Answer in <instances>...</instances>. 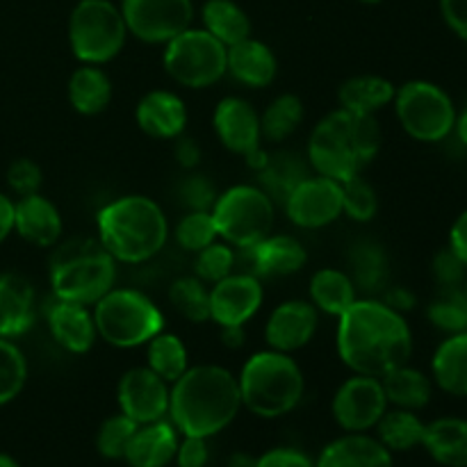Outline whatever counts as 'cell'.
Wrapping results in <instances>:
<instances>
[{"mask_svg": "<svg viewBox=\"0 0 467 467\" xmlns=\"http://www.w3.org/2000/svg\"><path fill=\"white\" fill-rule=\"evenodd\" d=\"M413 331L401 313L379 296H358L337 317V356L354 374L386 377L413 356Z\"/></svg>", "mask_w": 467, "mask_h": 467, "instance_id": "1", "label": "cell"}, {"mask_svg": "<svg viewBox=\"0 0 467 467\" xmlns=\"http://www.w3.org/2000/svg\"><path fill=\"white\" fill-rule=\"evenodd\" d=\"M242 410L237 377L222 365H196L171 383L169 420L181 436L214 438Z\"/></svg>", "mask_w": 467, "mask_h": 467, "instance_id": "2", "label": "cell"}, {"mask_svg": "<svg viewBox=\"0 0 467 467\" xmlns=\"http://www.w3.org/2000/svg\"><path fill=\"white\" fill-rule=\"evenodd\" d=\"M381 150V128L372 114L333 109L310 130L306 160L313 173L347 182L363 176Z\"/></svg>", "mask_w": 467, "mask_h": 467, "instance_id": "3", "label": "cell"}, {"mask_svg": "<svg viewBox=\"0 0 467 467\" xmlns=\"http://www.w3.org/2000/svg\"><path fill=\"white\" fill-rule=\"evenodd\" d=\"M96 228L105 251L123 265L153 260L171 235L162 205L144 194L119 196L105 203L96 217Z\"/></svg>", "mask_w": 467, "mask_h": 467, "instance_id": "4", "label": "cell"}, {"mask_svg": "<svg viewBox=\"0 0 467 467\" xmlns=\"http://www.w3.org/2000/svg\"><path fill=\"white\" fill-rule=\"evenodd\" d=\"M242 409L260 420L290 415L306 395V377L292 354L265 349L255 351L237 374Z\"/></svg>", "mask_w": 467, "mask_h": 467, "instance_id": "5", "label": "cell"}, {"mask_svg": "<svg viewBox=\"0 0 467 467\" xmlns=\"http://www.w3.org/2000/svg\"><path fill=\"white\" fill-rule=\"evenodd\" d=\"M117 265L99 237H76L64 242L50 258L53 296L94 306L117 285Z\"/></svg>", "mask_w": 467, "mask_h": 467, "instance_id": "6", "label": "cell"}, {"mask_svg": "<svg viewBox=\"0 0 467 467\" xmlns=\"http://www.w3.org/2000/svg\"><path fill=\"white\" fill-rule=\"evenodd\" d=\"M99 337L114 349L146 347L150 337L164 331V315L150 296L135 287L114 285L91 306Z\"/></svg>", "mask_w": 467, "mask_h": 467, "instance_id": "7", "label": "cell"}, {"mask_svg": "<svg viewBox=\"0 0 467 467\" xmlns=\"http://www.w3.org/2000/svg\"><path fill=\"white\" fill-rule=\"evenodd\" d=\"M128 36L121 7L112 0H78L68 14V46L80 64L112 62Z\"/></svg>", "mask_w": 467, "mask_h": 467, "instance_id": "8", "label": "cell"}, {"mask_svg": "<svg viewBox=\"0 0 467 467\" xmlns=\"http://www.w3.org/2000/svg\"><path fill=\"white\" fill-rule=\"evenodd\" d=\"M213 219L219 240L233 249H251L272 233L276 203L260 185H233L217 196Z\"/></svg>", "mask_w": 467, "mask_h": 467, "instance_id": "9", "label": "cell"}, {"mask_svg": "<svg viewBox=\"0 0 467 467\" xmlns=\"http://www.w3.org/2000/svg\"><path fill=\"white\" fill-rule=\"evenodd\" d=\"M392 108L401 130L422 144L445 141L454 132L459 117L454 99L445 87L431 80H409L397 87Z\"/></svg>", "mask_w": 467, "mask_h": 467, "instance_id": "10", "label": "cell"}, {"mask_svg": "<svg viewBox=\"0 0 467 467\" xmlns=\"http://www.w3.org/2000/svg\"><path fill=\"white\" fill-rule=\"evenodd\" d=\"M226 46L203 27H187L164 44L162 67L185 89H208L226 76Z\"/></svg>", "mask_w": 467, "mask_h": 467, "instance_id": "11", "label": "cell"}, {"mask_svg": "<svg viewBox=\"0 0 467 467\" xmlns=\"http://www.w3.org/2000/svg\"><path fill=\"white\" fill-rule=\"evenodd\" d=\"M128 35L150 46H164L194 26L192 0H121Z\"/></svg>", "mask_w": 467, "mask_h": 467, "instance_id": "12", "label": "cell"}, {"mask_svg": "<svg viewBox=\"0 0 467 467\" xmlns=\"http://www.w3.org/2000/svg\"><path fill=\"white\" fill-rule=\"evenodd\" d=\"M213 128L222 146L246 160L255 171L265 167L267 153L263 150V128L260 114L242 96H226L213 112Z\"/></svg>", "mask_w": 467, "mask_h": 467, "instance_id": "13", "label": "cell"}, {"mask_svg": "<svg viewBox=\"0 0 467 467\" xmlns=\"http://www.w3.org/2000/svg\"><path fill=\"white\" fill-rule=\"evenodd\" d=\"M388 409L381 379L365 374H351L331 400L333 420L345 433L372 431Z\"/></svg>", "mask_w": 467, "mask_h": 467, "instance_id": "14", "label": "cell"}, {"mask_svg": "<svg viewBox=\"0 0 467 467\" xmlns=\"http://www.w3.org/2000/svg\"><path fill=\"white\" fill-rule=\"evenodd\" d=\"M287 219L301 231H319L342 217V182L310 173L283 203Z\"/></svg>", "mask_w": 467, "mask_h": 467, "instance_id": "15", "label": "cell"}, {"mask_svg": "<svg viewBox=\"0 0 467 467\" xmlns=\"http://www.w3.org/2000/svg\"><path fill=\"white\" fill-rule=\"evenodd\" d=\"M169 395L171 383L160 379L150 368H130L117 383L119 413L135 424L158 422L169 418Z\"/></svg>", "mask_w": 467, "mask_h": 467, "instance_id": "16", "label": "cell"}, {"mask_svg": "<svg viewBox=\"0 0 467 467\" xmlns=\"http://www.w3.org/2000/svg\"><path fill=\"white\" fill-rule=\"evenodd\" d=\"M265 301V287L249 272H233L210 285V322L222 327H244Z\"/></svg>", "mask_w": 467, "mask_h": 467, "instance_id": "17", "label": "cell"}, {"mask_svg": "<svg viewBox=\"0 0 467 467\" xmlns=\"http://www.w3.org/2000/svg\"><path fill=\"white\" fill-rule=\"evenodd\" d=\"M319 310L306 299H287L269 313L265 340L269 349L295 354L313 342L319 328Z\"/></svg>", "mask_w": 467, "mask_h": 467, "instance_id": "18", "label": "cell"}, {"mask_svg": "<svg viewBox=\"0 0 467 467\" xmlns=\"http://www.w3.org/2000/svg\"><path fill=\"white\" fill-rule=\"evenodd\" d=\"M46 324H48L53 340L68 354H87V351L94 349L96 340H99L91 306L53 296V301L46 308Z\"/></svg>", "mask_w": 467, "mask_h": 467, "instance_id": "19", "label": "cell"}, {"mask_svg": "<svg viewBox=\"0 0 467 467\" xmlns=\"http://www.w3.org/2000/svg\"><path fill=\"white\" fill-rule=\"evenodd\" d=\"M246 260V269L258 278H283L295 276L308 263V251L296 240L295 235H272L269 233L265 240L251 249H242Z\"/></svg>", "mask_w": 467, "mask_h": 467, "instance_id": "20", "label": "cell"}, {"mask_svg": "<svg viewBox=\"0 0 467 467\" xmlns=\"http://www.w3.org/2000/svg\"><path fill=\"white\" fill-rule=\"evenodd\" d=\"M187 119H190L187 105L176 91L150 89L135 105V123L144 135L153 140H178L185 135Z\"/></svg>", "mask_w": 467, "mask_h": 467, "instance_id": "21", "label": "cell"}, {"mask_svg": "<svg viewBox=\"0 0 467 467\" xmlns=\"http://www.w3.org/2000/svg\"><path fill=\"white\" fill-rule=\"evenodd\" d=\"M14 233L27 244L53 249L62 240L64 222L57 205L41 192L14 201Z\"/></svg>", "mask_w": 467, "mask_h": 467, "instance_id": "22", "label": "cell"}, {"mask_svg": "<svg viewBox=\"0 0 467 467\" xmlns=\"http://www.w3.org/2000/svg\"><path fill=\"white\" fill-rule=\"evenodd\" d=\"M36 319L35 285L18 272L0 274V337L26 336Z\"/></svg>", "mask_w": 467, "mask_h": 467, "instance_id": "23", "label": "cell"}, {"mask_svg": "<svg viewBox=\"0 0 467 467\" xmlns=\"http://www.w3.org/2000/svg\"><path fill=\"white\" fill-rule=\"evenodd\" d=\"M278 59L265 41L249 39L228 46L226 50V76L249 89H263L276 80Z\"/></svg>", "mask_w": 467, "mask_h": 467, "instance_id": "24", "label": "cell"}, {"mask_svg": "<svg viewBox=\"0 0 467 467\" xmlns=\"http://www.w3.org/2000/svg\"><path fill=\"white\" fill-rule=\"evenodd\" d=\"M178 442H181V433L169 418L140 424L123 461L128 467H167L176 459Z\"/></svg>", "mask_w": 467, "mask_h": 467, "instance_id": "25", "label": "cell"}, {"mask_svg": "<svg viewBox=\"0 0 467 467\" xmlns=\"http://www.w3.org/2000/svg\"><path fill=\"white\" fill-rule=\"evenodd\" d=\"M315 467H395V461L377 436L345 433L319 451Z\"/></svg>", "mask_w": 467, "mask_h": 467, "instance_id": "26", "label": "cell"}, {"mask_svg": "<svg viewBox=\"0 0 467 467\" xmlns=\"http://www.w3.org/2000/svg\"><path fill=\"white\" fill-rule=\"evenodd\" d=\"M67 96L78 114L96 117L112 103V80L99 64H80L68 76Z\"/></svg>", "mask_w": 467, "mask_h": 467, "instance_id": "27", "label": "cell"}, {"mask_svg": "<svg viewBox=\"0 0 467 467\" xmlns=\"http://www.w3.org/2000/svg\"><path fill=\"white\" fill-rule=\"evenodd\" d=\"M422 447L442 467H467V420L438 418L424 427Z\"/></svg>", "mask_w": 467, "mask_h": 467, "instance_id": "28", "label": "cell"}, {"mask_svg": "<svg viewBox=\"0 0 467 467\" xmlns=\"http://www.w3.org/2000/svg\"><path fill=\"white\" fill-rule=\"evenodd\" d=\"M308 295V301L319 310V313L337 319L354 306L356 299H358V287H356L349 272L327 267L317 269V272L310 276Z\"/></svg>", "mask_w": 467, "mask_h": 467, "instance_id": "29", "label": "cell"}, {"mask_svg": "<svg viewBox=\"0 0 467 467\" xmlns=\"http://www.w3.org/2000/svg\"><path fill=\"white\" fill-rule=\"evenodd\" d=\"M433 386L451 397H467V331L447 336L431 358Z\"/></svg>", "mask_w": 467, "mask_h": 467, "instance_id": "30", "label": "cell"}, {"mask_svg": "<svg viewBox=\"0 0 467 467\" xmlns=\"http://www.w3.org/2000/svg\"><path fill=\"white\" fill-rule=\"evenodd\" d=\"M395 94L397 87L388 78L363 73V76H354L342 82L340 89H337V103H340L342 109H349V112L377 117V112L392 105Z\"/></svg>", "mask_w": 467, "mask_h": 467, "instance_id": "31", "label": "cell"}, {"mask_svg": "<svg viewBox=\"0 0 467 467\" xmlns=\"http://www.w3.org/2000/svg\"><path fill=\"white\" fill-rule=\"evenodd\" d=\"M381 383L388 406H395V409L418 413V410L427 409L433 397V379L422 369L410 368L409 363L390 369L386 377H381Z\"/></svg>", "mask_w": 467, "mask_h": 467, "instance_id": "32", "label": "cell"}, {"mask_svg": "<svg viewBox=\"0 0 467 467\" xmlns=\"http://www.w3.org/2000/svg\"><path fill=\"white\" fill-rule=\"evenodd\" d=\"M201 27L222 41L226 48L249 39L254 30L249 14L235 0H205L201 5Z\"/></svg>", "mask_w": 467, "mask_h": 467, "instance_id": "33", "label": "cell"}, {"mask_svg": "<svg viewBox=\"0 0 467 467\" xmlns=\"http://www.w3.org/2000/svg\"><path fill=\"white\" fill-rule=\"evenodd\" d=\"M313 173L308 160L301 158L296 153H274L267 155V162L258 171L260 187L267 192L269 196L281 203H285V199L290 196V192L299 185L304 178H308Z\"/></svg>", "mask_w": 467, "mask_h": 467, "instance_id": "34", "label": "cell"}, {"mask_svg": "<svg viewBox=\"0 0 467 467\" xmlns=\"http://www.w3.org/2000/svg\"><path fill=\"white\" fill-rule=\"evenodd\" d=\"M424 427H427V422H422L415 410L395 409V406H390V409L383 413V418L379 420L374 431H377L379 442H381L388 451L400 454V451H410L415 450V447H422Z\"/></svg>", "mask_w": 467, "mask_h": 467, "instance_id": "35", "label": "cell"}, {"mask_svg": "<svg viewBox=\"0 0 467 467\" xmlns=\"http://www.w3.org/2000/svg\"><path fill=\"white\" fill-rule=\"evenodd\" d=\"M146 368L153 369L167 383L178 381L190 369V354L181 336L160 331L146 342Z\"/></svg>", "mask_w": 467, "mask_h": 467, "instance_id": "36", "label": "cell"}, {"mask_svg": "<svg viewBox=\"0 0 467 467\" xmlns=\"http://www.w3.org/2000/svg\"><path fill=\"white\" fill-rule=\"evenodd\" d=\"M306 117L304 100L296 94H281L267 105L260 114V128H263V140L281 144L287 137L295 135L301 128Z\"/></svg>", "mask_w": 467, "mask_h": 467, "instance_id": "37", "label": "cell"}, {"mask_svg": "<svg viewBox=\"0 0 467 467\" xmlns=\"http://www.w3.org/2000/svg\"><path fill=\"white\" fill-rule=\"evenodd\" d=\"M351 272L349 276L354 278L356 287L368 292V296H374L377 292H383L388 283V258L386 251L374 242H360L354 251H351Z\"/></svg>", "mask_w": 467, "mask_h": 467, "instance_id": "38", "label": "cell"}, {"mask_svg": "<svg viewBox=\"0 0 467 467\" xmlns=\"http://www.w3.org/2000/svg\"><path fill=\"white\" fill-rule=\"evenodd\" d=\"M427 317L433 328L445 336L467 331V299L463 287H438V295L427 306Z\"/></svg>", "mask_w": 467, "mask_h": 467, "instance_id": "39", "label": "cell"}, {"mask_svg": "<svg viewBox=\"0 0 467 467\" xmlns=\"http://www.w3.org/2000/svg\"><path fill=\"white\" fill-rule=\"evenodd\" d=\"M169 304L192 324L210 322V287L196 276H181L169 287Z\"/></svg>", "mask_w": 467, "mask_h": 467, "instance_id": "40", "label": "cell"}, {"mask_svg": "<svg viewBox=\"0 0 467 467\" xmlns=\"http://www.w3.org/2000/svg\"><path fill=\"white\" fill-rule=\"evenodd\" d=\"M27 383V358L14 340L0 337V406L16 400Z\"/></svg>", "mask_w": 467, "mask_h": 467, "instance_id": "41", "label": "cell"}, {"mask_svg": "<svg viewBox=\"0 0 467 467\" xmlns=\"http://www.w3.org/2000/svg\"><path fill=\"white\" fill-rule=\"evenodd\" d=\"M173 240L187 254H199L214 240H219L217 226L210 210H187L173 226Z\"/></svg>", "mask_w": 467, "mask_h": 467, "instance_id": "42", "label": "cell"}, {"mask_svg": "<svg viewBox=\"0 0 467 467\" xmlns=\"http://www.w3.org/2000/svg\"><path fill=\"white\" fill-rule=\"evenodd\" d=\"M237 254L231 244L223 240H214L199 254H194V276L203 281L205 285H214L222 278L231 276L235 272Z\"/></svg>", "mask_w": 467, "mask_h": 467, "instance_id": "43", "label": "cell"}, {"mask_svg": "<svg viewBox=\"0 0 467 467\" xmlns=\"http://www.w3.org/2000/svg\"><path fill=\"white\" fill-rule=\"evenodd\" d=\"M137 427L140 424H135L123 413L109 415L96 431V451L108 461H123Z\"/></svg>", "mask_w": 467, "mask_h": 467, "instance_id": "44", "label": "cell"}, {"mask_svg": "<svg viewBox=\"0 0 467 467\" xmlns=\"http://www.w3.org/2000/svg\"><path fill=\"white\" fill-rule=\"evenodd\" d=\"M379 213V194L363 176L342 182V214L356 223H368Z\"/></svg>", "mask_w": 467, "mask_h": 467, "instance_id": "45", "label": "cell"}, {"mask_svg": "<svg viewBox=\"0 0 467 467\" xmlns=\"http://www.w3.org/2000/svg\"><path fill=\"white\" fill-rule=\"evenodd\" d=\"M178 201L181 205L187 210H213L214 201H217L219 190L210 176L205 173L194 171H187L185 178L178 182Z\"/></svg>", "mask_w": 467, "mask_h": 467, "instance_id": "46", "label": "cell"}, {"mask_svg": "<svg viewBox=\"0 0 467 467\" xmlns=\"http://www.w3.org/2000/svg\"><path fill=\"white\" fill-rule=\"evenodd\" d=\"M5 181H7V187L12 194L27 196L36 194L41 190V182H44V171H41L39 164L30 158H16L7 167V173H5Z\"/></svg>", "mask_w": 467, "mask_h": 467, "instance_id": "47", "label": "cell"}, {"mask_svg": "<svg viewBox=\"0 0 467 467\" xmlns=\"http://www.w3.org/2000/svg\"><path fill=\"white\" fill-rule=\"evenodd\" d=\"M431 274L436 278L438 287H463L467 267L450 246H445V249H441L433 255Z\"/></svg>", "mask_w": 467, "mask_h": 467, "instance_id": "48", "label": "cell"}, {"mask_svg": "<svg viewBox=\"0 0 467 467\" xmlns=\"http://www.w3.org/2000/svg\"><path fill=\"white\" fill-rule=\"evenodd\" d=\"M208 461H210L208 438L181 436L173 463L178 467H208Z\"/></svg>", "mask_w": 467, "mask_h": 467, "instance_id": "49", "label": "cell"}, {"mask_svg": "<svg viewBox=\"0 0 467 467\" xmlns=\"http://www.w3.org/2000/svg\"><path fill=\"white\" fill-rule=\"evenodd\" d=\"M255 467H315V461L295 447H274L255 459Z\"/></svg>", "mask_w": 467, "mask_h": 467, "instance_id": "50", "label": "cell"}, {"mask_svg": "<svg viewBox=\"0 0 467 467\" xmlns=\"http://www.w3.org/2000/svg\"><path fill=\"white\" fill-rule=\"evenodd\" d=\"M438 5H441V16L445 26L459 39L467 41V0H438Z\"/></svg>", "mask_w": 467, "mask_h": 467, "instance_id": "51", "label": "cell"}, {"mask_svg": "<svg viewBox=\"0 0 467 467\" xmlns=\"http://www.w3.org/2000/svg\"><path fill=\"white\" fill-rule=\"evenodd\" d=\"M176 144H173V155H176V162L181 164L185 171H194L196 167L201 164V146L199 141L192 140V137H185L181 135L178 140H173Z\"/></svg>", "mask_w": 467, "mask_h": 467, "instance_id": "52", "label": "cell"}, {"mask_svg": "<svg viewBox=\"0 0 467 467\" xmlns=\"http://www.w3.org/2000/svg\"><path fill=\"white\" fill-rule=\"evenodd\" d=\"M447 246L463 260V265L467 267V210H463V213L454 219V223H451Z\"/></svg>", "mask_w": 467, "mask_h": 467, "instance_id": "53", "label": "cell"}, {"mask_svg": "<svg viewBox=\"0 0 467 467\" xmlns=\"http://www.w3.org/2000/svg\"><path fill=\"white\" fill-rule=\"evenodd\" d=\"M383 301H386L390 308H395L397 313L404 315L406 310H410L415 306V295L410 290H406V287H390V290H386V295H383Z\"/></svg>", "mask_w": 467, "mask_h": 467, "instance_id": "54", "label": "cell"}, {"mask_svg": "<svg viewBox=\"0 0 467 467\" xmlns=\"http://www.w3.org/2000/svg\"><path fill=\"white\" fill-rule=\"evenodd\" d=\"M14 233V199L0 192V244Z\"/></svg>", "mask_w": 467, "mask_h": 467, "instance_id": "55", "label": "cell"}, {"mask_svg": "<svg viewBox=\"0 0 467 467\" xmlns=\"http://www.w3.org/2000/svg\"><path fill=\"white\" fill-rule=\"evenodd\" d=\"M246 340L244 327H222V342L228 349H240Z\"/></svg>", "mask_w": 467, "mask_h": 467, "instance_id": "56", "label": "cell"}, {"mask_svg": "<svg viewBox=\"0 0 467 467\" xmlns=\"http://www.w3.org/2000/svg\"><path fill=\"white\" fill-rule=\"evenodd\" d=\"M454 135L459 137L461 144L467 149V105L463 109L459 112V117H456V126H454Z\"/></svg>", "mask_w": 467, "mask_h": 467, "instance_id": "57", "label": "cell"}, {"mask_svg": "<svg viewBox=\"0 0 467 467\" xmlns=\"http://www.w3.org/2000/svg\"><path fill=\"white\" fill-rule=\"evenodd\" d=\"M255 459H258V456H251L246 454V451H235V454H231V459H228V467H255Z\"/></svg>", "mask_w": 467, "mask_h": 467, "instance_id": "58", "label": "cell"}, {"mask_svg": "<svg viewBox=\"0 0 467 467\" xmlns=\"http://www.w3.org/2000/svg\"><path fill=\"white\" fill-rule=\"evenodd\" d=\"M0 467H21V465H18L16 459H12L9 454L0 451Z\"/></svg>", "mask_w": 467, "mask_h": 467, "instance_id": "59", "label": "cell"}, {"mask_svg": "<svg viewBox=\"0 0 467 467\" xmlns=\"http://www.w3.org/2000/svg\"><path fill=\"white\" fill-rule=\"evenodd\" d=\"M358 3H363V5H379V3H383V0H358Z\"/></svg>", "mask_w": 467, "mask_h": 467, "instance_id": "60", "label": "cell"}, {"mask_svg": "<svg viewBox=\"0 0 467 467\" xmlns=\"http://www.w3.org/2000/svg\"><path fill=\"white\" fill-rule=\"evenodd\" d=\"M463 292H465V299H467V278H465V283H463Z\"/></svg>", "mask_w": 467, "mask_h": 467, "instance_id": "61", "label": "cell"}]
</instances>
